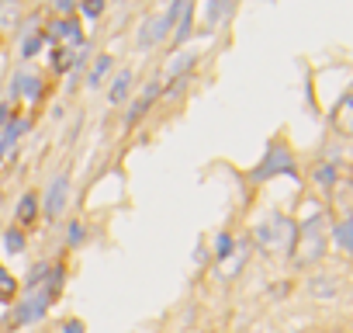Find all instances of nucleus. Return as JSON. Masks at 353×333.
Returning a JSON list of instances; mask_svg holds the SVG:
<instances>
[{"label": "nucleus", "mask_w": 353, "mask_h": 333, "mask_svg": "<svg viewBox=\"0 0 353 333\" xmlns=\"http://www.w3.org/2000/svg\"><path fill=\"white\" fill-rule=\"evenodd\" d=\"M325 247H329V229H325V216L315 212L308 216L301 226H298V236H294V250H291V260L298 267H312L325 257Z\"/></svg>", "instance_id": "1"}, {"label": "nucleus", "mask_w": 353, "mask_h": 333, "mask_svg": "<svg viewBox=\"0 0 353 333\" xmlns=\"http://www.w3.org/2000/svg\"><path fill=\"white\" fill-rule=\"evenodd\" d=\"M294 236H298V222L274 212L267 219H260L253 226V243L263 250V254H291L294 250Z\"/></svg>", "instance_id": "2"}, {"label": "nucleus", "mask_w": 353, "mask_h": 333, "mask_svg": "<svg viewBox=\"0 0 353 333\" xmlns=\"http://www.w3.org/2000/svg\"><path fill=\"white\" fill-rule=\"evenodd\" d=\"M277 174L298 178V160H294V153H291V146H288L284 139H274V142L267 146L263 160L250 171V181H253V184H263V181H270V178H277Z\"/></svg>", "instance_id": "3"}, {"label": "nucleus", "mask_w": 353, "mask_h": 333, "mask_svg": "<svg viewBox=\"0 0 353 333\" xmlns=\"http://www.w3.org/2000/svg\"><path fill=\"white\" fill-rule=\"evenodd\" d=\"M52 292L49 288H35V292H25V298H18L14 305H11V316H8V323H4V330H25V326H32V323H39L46 312H49V305H52Z\"/></svg>", "instance_id": "4"}, {"label": "nucleus", "mask_w": 353, "mask_h": 333, "mask_svg": "<svg viewBox=\"0 0 353 333\" xmlns=\"http://www.w3.org/2000/svg\"><path fill=\"white\" fill-rule=\"evenodd\" d=\"M66 205H70V171H59V174L49 181L46 195H42V216H46L49 222H56V219H63Z\"/></svg>", "instance_id": "5"}, {"label": "nucleus", "mask_w": 353, "mask_h": 333, "mask_svg": "<svg viewBox=\"0 0 353 333\" xmlns=\"http://www.w3.org/2000/svg\"><path fill=\"white\" fill-rule=\"evenodd\" d=\"M163 97V80H149L142 91H139V97L135 101H128V111H125V129H135L145 115H149V108L156 104Z\"/></svg>", "instance_id": "6"}, {"label": "nucleus", "mask_w": 353, "mask_h": 333, "mask_svg": "<svg viewBox=\"0 0 353 333\" xmlns=\"http://www.w3.org/2000/svg\"><path fill=\"white\" fill-rule=\"evenodd\" d=\"M329 122H332V132H336V135L353 139V84H350V87L343 91V97L336 101V108H332Z\"/></svg>", "instance_id": "7"}, {"label": "nucleus", "mask_w": 353, "mask_h": 333, "mask_svg": "<svg viewBox=\"0 0 353 333\" xmlns=\"http://www.w3.org/2000/svg\"><path fill=\"white\" fill-rule=\"evenodd\" d=\"M46 91L42 84V73H32V70H18L11 77V97H28V101H39Z\"/></svg>", "instance_id": "8"}, {"label": "nucleus", "mask_w": 353, "mask_h": 333, "mask_svg": "<svg viewBox=\"0 0 353 333\" xmlns=\"http://www.w3.org/2000/svg\"><path fill=\"white\" fill-rule=\"evenodd\" d=\"M246 260H250V243H236V250H232L225 260L215 264V274H219L222 281H232V278H239V271L246 267Z\"/></svg>", "instance_id": "9"}, {"label": "nucleus", "mask_w": 353, "mask_h": 333, "mask_svg": "<svg viewBox=\"0 0 353 333\" xmlns=\"http://www.w3.org/2000/svg\"><path fill=\"white\" fill-rule=\"evenodd\" d=\"M132 91H135V73L132 70H118L114 73V80H111V87H108V104H125L128 97H132Z\"/></svg>", "instance_id": "10"}, {"label": "nucleus", "mask_w": 353, "mask_h": 333, "mask_svg": "<svg viewBox=\"0 0 353 333\" xmlns=\"http://www.w3.org/2000/svg\"><path fill=\"white\" fill-rule=\"evenodd\" d=\"M39 216H42V198H39V191H25V198H21L18 209H14V222H18L21 229H28Z\"/></svg>", "instance_id": "11"}, {"label": "nucleus", "mask_w": 353, "mask_h": 333, "mask_svg": "<svg viewBox=\"0 0 353 333\" xmlns=\"http://www.w3.org/2000/svg\"><path fill=\"white\" fill-rule=\"evenodd\" d=\"M232 8H236V0H208V8H205V28L208 32L222 28L232 18Z\"/></svg>", "instance_id": "12"}, {"label": "nucleus", "mask_w": 353, "mask_h": 333, "mask_svg": "<svg viewBox=\"0 0 353 333\" xmlns=\"http://www.w3.org/2000/svg\"><path fill=\"white\" fill-rule=\"evenodd\" d=\"M329 236L336 240V247H339L346 257H353V216H339V219L332 222Z\"/></svg>", "instance_id": "13"}, {"label": "nucleus", "mask_w": 353, "mask_h": 333, "mask_svg": "<svg viewBox=\"0 0 353 333\" xmlns=\"http://www.w3.org/2000/svg\"><path fill=\"white\" fill-rule=\"evenodd\" d=\"M111 70H114V56H111V53H101V56L94 59L90 73H87V87H90V91H97V87L111 77Z\"/></svg>", "instance_id": "14"}, {"label": "nucleus", "mask_w": 353, "mask_h": 333, "mask_svg": "<svg viewBox=\"0 0 353 333\" xmlns=\"http://www.w3.org/2000/svg\"><path fill=\"white\" fill-rule=\"evenodd\" d=\"M191 32H194V0L184 8V15H181V21H176V28H173V46H188L191 42Z\"/></svg>", "instance_id": "15"}, {"label": "nucleus", "mask_w": 353, "mask_h": 333, "mask_svg": "<svg viewBox=\"0 0 353 333\" xmlns=\"http://www.w3.org/2000/svg\"><path fill=\"white\" fill-rule=\"evenodd\" d=\"M73 63H77V49L52 46V53H49V66H52V73H73Z\"/></svg>", "instance_id": "16"}, {"label": "nucleus", "mask_w": 353, "mask_h": 333, "mask_svg": "<svg viewBox=\"0 0 353 333\" xmlns=\"http://www.w3.org/2000/svg\"><path fill=\"white\" fill-rule=\"evenodd\" d=\"M46 46V39H42V32L39 28H25V39H21V46H18V56L28 63V59H35L39 56V49Z\"/></svg>", "instance_id": "17"}, {"label": "nucleus", "mask_w": 353, "mask_h": 333, "mask_svg": "<svg viewBox=\"0 0 353 333\" xmlns=\"http://www.w3.org/2000/svg\"><path fill=\"white\" fill-rule=\"evenodd\" d=\"M194 63H198V56H194V53H176V59L166 66V80H176V77H191Z\"/></svg>", "instance_id": "18"}, {"label": "nucleus", "mask_w": 353, "mask_h": 333, "mask_svg": "<svg viewBox=\"0 0 353 333\" xmlns=\"http://www.w3.org/2000/svg\"><path fill=\"white\" fill-rule=\"evenodd\" d=\"M312 178H315V184L322 188V191H332V184L339 181V171H336V163H315L312 166Z\"/></svg>", "instance_id": "19"}, {"label": "nucleus", "mask_w": 353, "mask_h": 333, "mask_svg": "<svg viewBox=\"0 0 353 333\" xmlns=\"http://www.w3.org/2000/svg\"><path fill=\"white\" fill-rule=\"evenodd\" d=\"M18 278L11 271H4V264H0V305H14L18 302Z\"/></svg>", "instance_id": "20"}, {"label": "nucleus", "mask_w": 353, "mask_h": 333, "mask_svg": "<svg viewBox=\"0 0 353 333\" xmlns=\"http://www.w3.org/2000/svg\"><path fill=\"white\" fill-rule=\"evenodd\" d=\"M4 250H8L11 257H18V254H25V250H28V236H25V229H21V226L4 229Z\"/></svg>", "instance_id": "21"}, {"label": "nucleus", "mask_w": 353, "mask_h": 333, "mask_svg": "<svg viewBox=\"0 0 353 333\" xmlns=\"http://www.w3.org/2000/svg\"><path fill=\"white\" fill-rule=\"evenodd\" d=\"M49 267H52V260H39L28 274H25V292H35V288H42L46 285V278H49Z\"/></svg>", "instance_id": "22"}, {"label": "nucleus", "mask_w": 353, "mask_h": 333, "mask_svg": "<svg viewBox=\"0 0 353 333\" xmlns=\"http://www.w3.org/2000/svg\"><path fill=\"white\" fill-rule=\"evenodd\" d=\"M0 8H4V15H0V28L14 32V25L21 18V4H18V0H0Z\"/></svg>", "instance_id": "23"}, {"label": "nucleus", "mask_w": 353, "mask_h": 333, "mask_svg": "<svg viewBox=\"0 0 353 333\" xmlns=\"http://www.w3.org/2000/svg\"><path fill=\"white\" fill-rule=\"evenodd\" d=\"M308 288H312L315 298H329V295H336V281H332V274H315V278L308 281Z\"/></svg>", "instance_id": "24"}, {"label": "nucleus", "mask_w": 353, "mask_h": 333, "mask_svg": "<svg viewBox=\"0 0 353 333\" xmlns=\"http://www.w3.org/2000/svg\"><path fill=\"white\" fill-rule=\"evenodd\" d=\"M232 250H236V236H232L229 229H222V233L215 236V250H212V254H215V264H219V260H225Z\"/></svg>", "instance_id": "25"}, {"label": "nucleus", "mask_w": 353, "mask_h": 333, "mask_svg": "<svg viewBox=\"0 0 353 333\" xmlns=\"http://www.w3.org/2000/svg\"><path fill=\"white\" fill-rule=\"evenodd\" d=\"M83 240H87V226H83L80 219H73V222H70V229H66V247H70V250H77Z\"/></svg>", "instance_id": "26"}, {"label": "nucleus", "mask_w": 353, "mask_h": 333, "mask_svg": "<svg viewBox=\"0 0 353 333\" xmlns=\"http://www.w3.org/2000/svg\"><path fill=\"white\" fill-rule=\"evenodd\" d=\"M108 8V0H80V15L83 18H101Z\"/></svg>", "instance_id": "27"}, {"label": "nucleus", "mask_w": 353, "mask_h": 333, "mask_svg": "<svg viewBox=\"0 0 353 333\" xmlns=\"http://www.w3.org/2000/svg\"><path fill=\"white\" fill-rule=\"evenodd\" d=\"M80 0H56V18H77Z\"/></svg>", "instance_id": "28"}, {"label": "nucleus", "mask_w": 353, "mask_h": 333, "mask_svg": "<svg viewBox=\"0 0 353 333\" xmlns=\"http://www.w3.org/2000/svg\"><path fill=\"white\" fill-rule=\"evenodd\" d=\"M63 333H87V326H83V319H66Z\"/></svg>", "instance_id": "29"}, {"label": "nucleus", "mask_w": 353, "mask_h": 333, "mask_svg": "<svg viewBox=\"0 0 353 333\" xmlns=\"http://www.w3.org/2000/svg\"><path fill=\"white\" fill-rule=\"evenodd\" d=\"M11 118H14V111H11V104H8V101H0V129H4V125H8Z\"/></svg>", "instance_id": "30"}, {"label": "nucleus", "mask_w": 353, "mask_h": 333, "mask_svg": "<svg viewBox=\"0 0 353 333\" xmlns=\"http://www.w3.org/2000/svg\"><path fill=\"white\" fill-rule=\"evenodd\" d=\"M111 4H125V0H111Z\"/></svg>", "instance_id": "31"}]
</instances>
